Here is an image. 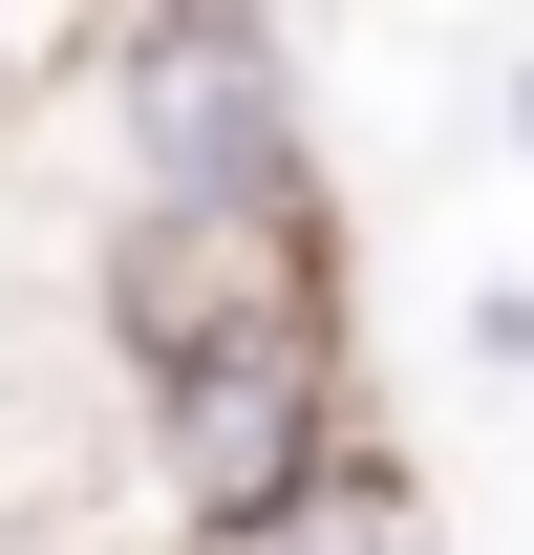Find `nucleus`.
I'll return each instance as SVG.
<instances>
[{
    "mask_svg": "<svg viewBox=\"0 0 534 555\" xmlns=\"http://www.w3.org/2000/svg\"><path fill=\"white\" fill-rule=\"evenodd\" d=\"M129 449H150L171 555H278V534L342 491V343H321V321H278V343L171 363V385H129Z\"/></svg>",
    "mask_w": 534,
    "mask_h": 555,
    "instance_id": "1",
    "label": "nucleus"
},
{
    "mask_svg": "<svg viewBox=\"0 0 534 555\" xmlns=\"http://www.w3.org/2000/svg\"><path fill=\"white\" fill-rule=\"evenodd\" d=\"M86 86L129 107V214H321L300 129H278V43L257 22H107Z\"/></svg>",
    "mask_w": 534,
    "mask_h": 555,
    "instance_id": "2",
    "label": "nucleus"
}]
</instances>
